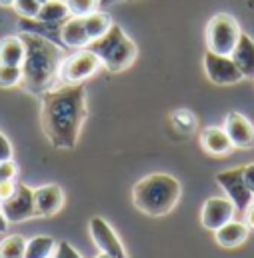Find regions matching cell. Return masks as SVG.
I'll use <instances>...</instances> for the list:
<instances>
[{
  "instance_id": "23",
  "label": "cell",
  "mask_w": 254,
  "mask_h": 258,
  "mask_svg": "<svg viewBox=\"0 0 254 258\" xmlns=\"http://www.w3.org/2000/svg\"><path fill=\"white\" fill-rule=\"evenodd\" d=\"M22 82V66L0 64V88H12Z\"/></svg>"
},
{
  "instance_id": "15",
  "label": "cell",
  "mask_w": 254,
  "mask_h": 258,
  "mask_svg": "<svg viewBox=\"0 0 254 258\" xmlns=\"http://www.w3.org/2000/svg\"><path fill=\"white\" fill-rule=\"evenodd\" d=\"M200 146L204 148V152L212 156H226L234 148L226 130L218 128V126H208L200 132Z\"/></svg>"
},
{
  "instance_id": "28",
  "label": "cell",
  "mask_w": 254,
  "mask_h": 258,
  "mask_svg": "<svg viewBox=\"0 0 254 258\" xmlns=\"http://www.w3.org/2000/svg\"><path fill=\"white\" fill-rule=\"evenodd\" d=\"M12 144H10V140L0 132V162H4V160H12Z\"/></svg>"
},
{
  "instance_id": "13",
  "label": "cell",
  "mask_w": 254,
  "mask_h": 258,
  "mask_svg": "<svg viewBox=\"0 0 254 258\" xmlns=\"http://www.w3.org/2000/svg\"><path fill=\"white\" fill-rule=\"evenodd\" d=\"M64 206V190L58 184H46L34 188V210L36 216H54Z\"/></svg>"
},
{
  "instance_id": "3",
  "label": "cell",
  "mask_w": 254,
  "mask_h": 258,
  "mask_svg": "<svg viewBox=\"0 0 254 258\" xmlns=\"http://www.w3.org/2000/svg\"><path fill=\"white\" fill-rule=\"evenodd\" d=\"M180 182L164 172H154L140 178L132 188V204L148 216L168 214L180 200Z\"/></svg>"
},
{
  "instance_id": "27",
  "label": "cell",
  "mask_w": 254,
  "mask_h": 258,
  "mask_svg": "<svg viewBox=\"0 0 254 258\" xmlns=\"http://www.w3.org/2000/svg\"><path fill=\"white\" fill-rule=\"evenodd\" d=\"M52 258H82V256L72 248V244H68V242H58Z\"/></svg>"
},
{
  "instance_id": "17",
  "label": "cell",
  "mask_w": 254,
  "mask_h": 258,
  "mask_svg": "<svg viewBox=\"0 0 254 258\" xmlns=\"http://www.w3.org/2000/svg\"><path fill=\"white\" fill-rule=\"evenodd\" d=\"M230 58L238 66V70L242 72L244 78H254V40L248 34H244V32L240 34V40H238L236 48L232 50Z\"/></svg>"
},
{
  "instance_id": "20",
  "label": "cell",
  "mask_w": 254,
  "mask_h": 258,
  "mask_svg": "<svg viewBox=\"0 0 254 258\" xmlns=\"http://www.w3.org/2000/svg\"><path fill=\"white\" fill-rule=\"evenodd\" d=\"M68 14L70 12H68V6H66L64 0H44L40 4V10H38L36 20L52 24V22H62V20H66Z\"/></svg>"
},
{
  "instance_id": "14",
  "label": "cell",
  "mask_w": 254,
  "mask_h": 258,
  "mask_svg": "<svg viewBox=\"0 0 254 258\" xmlns=\"http://www.w3.org/2000/svg\"><path fill=\"white\" fill-rule=\"evenodd\" d=\"M250 236V226L246 222L240 220H230L224 226H220L218 230H214V238L216 244L222 248H238L240 244H244Z\"/></svg>"
},
{
  "instance_id": "31",
  "label": "cell",
  "mask_w": 254,
  "mask_h": 258,
  "mask_svg": "<svg viewBox=\"0 0 254 258\" xmlns=\"http://www.w3.org/2000/svg\"><path fill=\"white\" fill-rule=\"evenodd\" d=\"M246 224L250 226V228H254V198H252V202H250V206L246 208Z\"/></svg>"
},
{
  "instance_id": "26",
  "label": "cell",
  "mask_w": 254,
  "mask_h": 258,
  "mask_svg": "<svg viewBox=\"0 0 254 258\" xmlns=\"http://www.w3.org/2000/svg\"><path fill=\"white\" fill-rule=\"evenodd\" d=\"M16 174H18V166H16L12 160L0 162V182H4V180H14Z\"/></svg>"
},
{
  "instance_id": "18",
  "label": "cell",
  "mask_w": 254,
  "mask_h": 258,
  "mask_svg": "<svg viewBox=\"0 0 254 258\" xmlns=\"http://www.w3.org/2000/svg\"><path fill=\"white\" fill-rule=\"evenodd\" d=\"M26 58V44L22 36H6L0 40V64L22 66Z\"/></svg>"
},
{
  "instance_id": "33",
  "label": "cell",
  "mask_w": 254,
  "mask_h": 258,
  "mask_svg": "<svg viewBox=\"0 0 254 258\" xmlns=\"http://www.w3.org/2000/svg\"><path fill=\"white\" fill-rule=\"evenodd\" d=\"M96 258H110V256H106V254H102V252H100V256H96Z\"/></svg>"
},
{
  "instance_id": "25",
  "label": "cell",
  "mask_w": 254,
  "mask_h": 258,
  "mask_svg": "<svg viewBox=\"0 0 254 258\" xmlns=\"http://www.w3.org/2000/svg\"><path fill=\"white\" fill-rule=\"evenodd\" d=\"M40 0H14V10L24 18H36L40 10Z\"/></svg>"
},
{
  "instance_id": "22",
  "label": "cell",
  "mask_w": 254,
  "mask_h": 258,
  "mask_svg": "<svg viewBox=\"0 0 254 258\" xmlns=\"http://www.w3.org/2000/svg\"><path fill=\"white\" fill-rule=\"evenodd\" d=\"M26 238L22 234H10L0 242V258H24Z\"/></svg>"
},
{
  "instance_id": "7",
  "label": "cell",
  "mask_w": 254,
  "mask_h": 258,
  "mask_svg": "<svg viewBox=\"0 0 254 258\" xmlns=\"http://www.w3.org/2000/svg\"><path fill=\"white\" fill-rule=\"evenodd\" d=\"M216 182L220 184V188L226 192V198L232 200L236 212H246V208L250 206L254 194L248 190L246 180H244V166H236V168H228L216 174Z\"/></svg>"
},
{
  "instance_id": "8",
  "label": "cell",
  "mask_w": 254,
  "mask_h": 258,
  "mask_svg": "<svg viewBox=\"0 0 254 258\" xmlns=\"http://www.w3.org/2000/svg\"><path fill=\"white\" fill-rule=\"evenodd\" d=\"M0 210L6 216L8 224H18L34 218V190H30L26 184H16V190L0 202Z\"/></svg>"
},
{
  "instance_id": "24",
  "label": "cell",
  "mask_w": 254,
  "mask_h": 258,
  "mask_svg": "<svg viewBox=\"0 0 254 258\" xmlns=\"http://www.w3.org/2000/svg\"><path fill=\"white\" fill-rule=\"evenodd\" d=\"M64 2L68 6V12L72 16H80V18L96 12V8L100 4V0H64Z\"/></svg>"
},
{
  "instance_id": "11",
  "label": "cell",
  "mask_w": 254,
  "mask_h": 258,
  "mask_svg": "<svg viewBox=\"0 0 254 258\" xmlns=\"http://www.w3.org/2000/svg\"><path fill=\"white\" fill-rule=\"evenodd\" d=\"M236 214V208L232 204L230 198L226 196H210L200 210V222L206 230L214 232L220 226H224L226 222H230Z\"/></svg>"
},
{
  "instance_id": "32",
  "label": "cell",
  "mask_w": 254,
  "mask_h": 258,
  "mask_svg": "<svg viewBox=\"0 0 254 258\" xmlns=\"http://www.w3.org/2000/svg\"><path fill=\"white\" fill-rule=\"evenodd\" d=\"M0 4H2V6H12L14 0H0Z\"/></svg>"
},
{
  "instance_id": "2",
  "label": "cell",
  "mask_w": 254,
  "mask_h": 258,
  "mask_svg": "<svg viewBox=\"0 0 254 258\" xmlns=\"http://www.w3.org/2000/svg\"><path fill=\"white\" fill-rule=\"evenodd\" d=\"M22 40L26 44V58L22 64L20 84L28 92L44 94L46 90H50L52 82L58 78V70L64 60L62 52L52 42L40 36L24 34Z\"/></svg>"
},
{
  "instance_id": "6",
  "label": "cell",
  "mask_w": 254,
  "mask_h": 258,
  "mask_svg": "<svg viewBox=\"0 0 254 258\" xmlns=\"http://www.w3.org/2000/svg\"><path fill=\"white\" fill-rule=\"evenodd\" d=\"M100 58L90 48H80L78 52L66 56L58 70V78L64 84H82L86 78L94 76L100 70Z\"/></svg>"
},
{
  "instance_id": "9",
  "label": "cell",
  "mask_w": 254,
  "mask_h": 258,
  "mask_svg": "<svg viewBox=\"0 0 254 258\" xmlns=\"http://www.w3.org/2000/svg\"><path fill=\"white\" fill-rule=\"evenodd\" d=\"M88 232H90L92 242L102 254L110 258H128L118 234L102 216H92L88 220Z\"/></svg>"
},
{
  "instance_id": "10",
  "label": "cell",
  "mask_w": 254,
  "mask_h": 258,
  "mask_svg": "<svg viewBox=\"0 0 254 258\" xmlns=\"http://www.w3.org/2000/svg\"><path fill=\"white\" fill-rule=\"evenodd\" d=\"M202 64H204V72H206L208 80L212 84H218V86L238 84L244 78L230 56H220V54H214V52L206 50Z\"/></svg>"
},
{
  "instance_id": "30",
  "label": "cell",
  "mask_w": 254,
  "mask_h": 258,
  "mask_svg": "<svg viewBox=\"0 0 254 258\" xmlns=\"http://www.w3.org/2000/svg\"><path fill=\"white\" fill-rule=\"evenodd\" d=\"M244 180H246L248 190L254 194V162L248 164V166H244Z\"/></svg>"
},
{
  "instance_id": "29",
  "label": "cell",
  "mask_w": 254,
  "mask_h": 258,
  "mask_svg": "<svg viewBox=\"0 0 254 258\" xmlns=\"http://www.w3.org/2000/svg\"><path fill=\"white\" fill-rule=\"evenodd\" d=\"M16 190V184H14V180H4V182H0V202L2 200H6L10 194Z\"/></svg>"
},
{
  "instance_id": "16",
  "label": "cell",
  "mask_w": 254,
  "mask_h": 258,
  "mask_svg": "<svg viewBox=\"0 0 254 258\" xmlns=\"http://www.w3.org/2000/svg\"><path fill=\"white\" fill-rule=\"evenodd\" d=\"M60 40L64 42V46H70V48H86L90 44V38H88V32H86V26H84V20L80 16H70L62 20V26H60Z\"/></svg>"
},
{
  "instance_id": "5",
  "label": "cell",
  "mask_w": 254,
  "mask_h": 258,
  "mask_svg": "<svg viewBox=\"0 0 254 258\" xmlns=\"http://www.w3.org/2000/svg\"><path fill=\"white\" fill-rule=\"evenodd\" d=\"M240 24L232 14L218 12L206 24V48L220 56H230L240 40Z\"/></svg>"
},
{
  "instance_id": "12",
  "label": "cell",
  "mask_w": 254,
  "mask_h": 258,
  "mask_svg": "<svg viewBox=\"0 0 254 258\" xmlns=\"http://www.w3.org/2000/svg\"><path fill=\"white\" fill-rule=\"evenodd\" d=\"M224 130L234 148L250 150L254 148V124L240 112H228L224 120Z\"/></svg>"
},
{
  "instance_id": "19",
  "label": "cell",
  "mask_w": 254,
  "mask_h": 258,
  "mask_svg": "<svg viewBox=\"0 0 254 258\" xmlns=\"http://www.w3.org/2000/svg\"><path fill=\"white\" fill-rule=\"evenodd\" d=\"M82 20H84V26H86V32H88L90 42L102 38L112 28V24H114L112 18L106 12H98V10L92 12V14H88V16H84Z\"/></svg>"
},
{
  "instance_id": "21",
  "label": "cell",
  "mask_w": 254,
  "mask_h": 258,
  "mask_svg": "<svg viewBox=\"0 0 254 258\" xmlns=\"http://www.w3.org/2000/svg\"><path fill=\"white\" fill-rule=\"evenodd\" d=\"M56 240L50 236H34L26 242V254L24 258H52L56 250Z\"/></svg>"
},
{
  "instance_id": "4",
  "label": "cell",
  "mask_w": 254,
  "mask_h": 258,
  "mask_svg": "<svg viewBox=\"0 0 254 258\" xmlns=\"http://www.w3.org/2000/svg\"><path fill=\"white\" fill-rule=\"evenodd\" d=\"M86 48H90L102 66L110 72H122L128 66L134 64L138 48L136 44L124 34V30L118 24H112V28L98 40H92Z\"/></svg>"
},
{
  "instance_id": "1",
  "label": "cell",
  "mask_w": 254,
  "mask_h": 258,
  "mask_svg": "<svg viewBox=\"0 0 254 258\" xmlns=\"http://www.w3.org/2000/svg\"><path fill=\"white\" fill-rule=\"evenodd\" d=\"M86 114V90L82 84H64L42 94V130L56 148L72 150L76 146Z\"/></svg>"
}]
</instances>
